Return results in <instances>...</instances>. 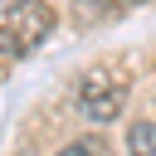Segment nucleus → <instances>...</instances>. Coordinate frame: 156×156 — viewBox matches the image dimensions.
Wrapping results in <instances>:
<instances>
[{
	"mask_svg": "<svg viewBox=\"0 0 156 156\" xmlns=\"http://www.w3.org/2000/svg\"><path fill=\"white\" fill-rule=\"evenodd\" d=\"M127 98H132V58L127 54H107V58L88 63L78 73V83H73L78 117L83 122H98V127L117 122L122 107H127Z\"/></svg>",
	"mask_w": 156,
	"mask_h": 156,
	"instance_id": "nucleus-1",
	"label": "nucleus"
},
{
	"mask_svg": "<svg viewBox=\"0 0 156 156\" xmlns=\"http://www.w3.org/2000/svg\"><path fill=\"white\" fill-rule=\"evenodd\" d=\"M54 156H107L102 151V141L98 136H78V141H68L63 151H54Z\"/></svg>",
	"mask_w": 156,
	"mask_h": 156,
	"instance_id": "nucleus-4",
	"label": "nucleus"
},
{
	"mask_svg": "<svg viewBox=\"0 0 156 156\" xmlns=\"http://www.w3.org/2000/svg\"><path fill=\"white\" fill-rule=\"evenodd\" d=\"M54 29L44 0H0V58H29Z\"/></svg>",
	"mask_w": 156,
	"mask_h": 156,
	"instance_id": "nucleus-2",
	"label": "nucleus"
},
{
	"mask_svg": "<svg viewBox=\"0 0 156 156\" xmlns=\"http://www.w3.org/2000/svg\"><path fill=\"white\" fill-rule=\"evenodd\" d=\"M127 146H132V156H156V122H132Z\"/></svg>",
	"mask_w": 156,
	"mask_h": 156,
	"instance_id": "nucleus-3",
	"label": "nucleus"
}]
</instances>
